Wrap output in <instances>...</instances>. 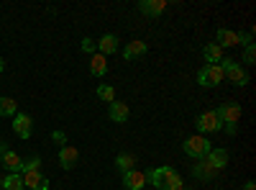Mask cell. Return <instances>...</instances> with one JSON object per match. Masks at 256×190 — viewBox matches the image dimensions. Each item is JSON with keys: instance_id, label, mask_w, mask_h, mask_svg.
I'll return each instance as SVG.
<instances>
[{"instance_id": "cell-1", "label": "cell", "mask_w": 256, "mask_h": 190, "mask_svg": "<svg viewBox=\"0 0 256 190\" xmlns=\"http://www.w3.org/2000/svg\"><path fill=\"white\" fill-rule=\"evenodd\" d=\"M182 149H184V154L187 157H192V159H202L210 149H212V144L205 139V136H190V139H184V144H182Z\"/></svg>"}, {"instance_id": "cell-2", "label": "cell", "mask_w": 256, "mask_h": 190, "mask_svg": "<svg viewBox=\"0 0 256 190\" xmlns=\"http://www.w3.org/2000/svg\"><path fill=\"white\" fill-rule=\"evenodd\" d=\"M218 67L223 70V77H228V80L233 82V85H246V82H248V75L241 70V65H238V62H233V59L223 57Z\"/></svg>"}, {"instance_id": "cell-3", "label": "cell", "mask_w": 256, "mask_h": 190, "mask_svg": "<svg viewBox=\"0 0 256 190\" xmlns=\"http://www.w3.org/2000/svg\"><path fill=\"white\" fill-rule=\"evenodd\" d=\"M195 126H198V131H200V136H202V134L220 131V129H223V121H220L218 111H205V113H200V116L195 118Z\"/></svg>"}, {"instance_id": "cell-4", "label": "cell", "mask_w": 256, "mask_h": 190, "mask_svg": "<svg viewBox=\"0 0 256 190\" xmlns=\"http://www.w3.org/2000/svg\"><path fill=\"white\" fill-rule=\"evenodd\" d=\"M198 82H200L202 88H216V85H220V82H223V70L218 65H205L198 72Z\"/></svg>"}, {"instance_id": "cell-5", "label": "cell", "mask_w": 256, "mask_h": 190, "mask_svg": "<svg viewBox=\"0 0 256 190\" xmlns=\"http://www.w3.org/2000/svg\"><path fill=\"white\" fill-rule=\"evenodd\" d=\"M174 167H169V164H162V167H154V170H148L146 172V180L152 182L156 190H166V182H169V172H172Z\"/></svg>"}, {"instance_id": "cell-6", "label": "cell", "mask_w": 256, "mask_h": 190, "mask_svg": "<svg viewBox=\"0 0 256 190\" xmlns=\"http://www.w3.org/2000/svg\"><path fill=\"white\" fill-rule=\"evenodd\" d=\"M216 111H218L223 126H236L241 121V105L238 103H223L220 108H216Z\"/></svg>"}, {"instance_id": "cell-7", "label": "cell", "mask_w": 256, "mask_h": 190, "mask_svg": "<svg viewBox=\"0 0 256 190\" xmlns=\"http://www.w3.org/2000/svg\"><path fill=\"white\" fill-rule=\"evenodd\" d=\"M202 162L210 167V170L218 172V170H223V167L228 164V152H226V149H216V146H212V149L202 157Z\"/></svg>"}, {"instance_id": "cell-8", "label": "cell", "mask_w": 256, "mask_h": 190, "mask_svg": "<svg viewBox=\"0 0 256 190\" xmlns=\"http://www.w3.org/2000/svg\"><path fill=\"white\" fill-rule=\"evenodd\" d=\"M166 11V0H138V13L148 18H159Z\"/></svg>"}, {"instance_id": "cell-9", "label": "cell", "mask_w": 256, "mask_h": 190, "mask_svg": "<svg viewBox=\"0 0 256 190\" xmlns=\"http://www.w3.org/2000/svg\"><path fill=\"white\" fill-rule=\"evenodd\" d=\"M123 185H126V190H144L146 187V172H141V170L123 172Z\"/></svg>"}, {"instance_id": "cell-10", "label": "cell", "mask_w": 256, "mask_h": 190, "mask_svg": "<svg viewBox=\"0 0 256 190\" xmlns=\"http://www.w3.org/2000/svg\"><path fill=\"white\" fill-rule=\"evenodd\" d=\"M13 131H16L20 139H31V116L16 113V116H13Z\"/></svg>"}, {"instance_id": "cell-11", "label": "cell", "mask_w": 256, "mask_h": 190, "mask_svg": "<svg viewBox=\"0 0 256 190\" xmlns=\"http://www.w3.org/2000/svg\"><path fill=\"white\" fill-rule=\"evenodd\" d=\"M128 116H131V111H128V105H126V103H120V100H113V103H110L108 118H110L113 123H126Z\"/></svg>"}, {"instance_id": "cell-12", "label": "cell", "mask_w": 256, "mask_h": 190, "mask_svg": "<svg viewBox=\"0 0 256 190\" xmlns=\"http://www.w3.org/2000/svg\"><path fill=\"white\" fill-rule=\"evenodd\" d=\"M77 159H80V152L74 149V146H62L59 149V164L64 167V170H72V167H77Z\"/></svg>"}, {"instance_id": "cell-13", "label": "cell", "mask_w": 256, "mask_h": 190, "mask_svg": "<svg viewBox=\"0 0 256 190\" xmlns=\"http://www.w3.org/2000/svg\"><path fill=\"white\" fill-rule=\"evenodd\" d=\"M98 54H102V57H108V54H113V52H118V36L116 34H105V36H100L98 39Z\"/></svg>"}, {"instance_id": "cell-14", "label": "cell", "mask_w": 256, "mask_h": 190, "mask_svg": "<svg viewBox=\"0 0 256 190\" xmlns=\"http://www.w3.org/2000/svg\"><path fill=\"white\" fill-rule=\"evenodd\" d=\"M24 187H28V190H49V180L44 175H38V170H34V172L24 175Z\"/></svg>"}, {"instance_id": "cell-15", "label": "cell", "mask_w": 256, "mask_h": 190, "mask_svg": "<svg viewBox=\"0 0 256 190\" xmlns=\"http://www.w3.org/2000/svg\"><path fill=\"white\" fill-rule=\"evenodd\" d=\"M146 52H148L146 41H128L126 49H123V59H126V62H134L136 57H144Z\"/></svg>"}, {"instance_id": "cell-16", "label": "cell", "mask_w": 256, "mask_h": 190, "mask_svg": "<svg viewBox=\"0 0 256 190\" xmlns=\"http://www.w3.org/2000/svg\"><path fill=\"white\" fill-rule=\"evenodd\" d=\"M216 39H218V47H236L238 44V34L230 31V29H218L216 31Z\"/></svg>"}, {"instance_id": "cell-17", "label": "cell", "mask_w": 256, "mask_h": 190, "mask_svg": "<svg viewBox=\"0 0 256 190\" xmlns=\"http://www.w3.org/2000/svg\"><path fill=\"white\" fill-rule=\"evenodd\" d=\"M90 72H92V77H102L105 72H108V59L95 52L92 59H90Z\"/></svg>"}, {"instance_id": "cell-18", "label": "cell", "mask_w": 256, "mask_h": 190, "mask_svg": "<svg viewBox=\"0 0 256 190\" xmlns=\"http://www.w3.org/2000/svg\"><path fill=\"white\" fill-rule=\"evenodd\" d=\"M3 164H6V170H10V172H20V164H24V159H20L16 152H10V149H6L3 154Z\"/></svg>"}, {"instance_id": "cell-19", "label": "cell", "mask_w": 256, "mask_h": 190, "mask_svg": "<svg viewBox=\"0 0 256 190\" xmlns=\"http://www.w3.org/2000/svg\"><path fill=\"white\" fill-rule=\"evenodd\" d=\"M202 57H205L208 65H218V62L223 59V49H220L218 44H208V47L202 49Z\"/></svg>"}, {"instance_id": "cell-20", "label": "cell", "mask_w": 256, "mask_h": 190, "mask_svg": "<svg viewBox=\"0 0 256 190\" xmlns=\"http://www.w3.org/2000/svg\"><path fill=\"white\" fill-rule=\"evenodd\" d=\"M192 175H195L198 180H205V182H208V180H212L216 170H210V167H208V164L200 159V164H195V167H192Z\"/></svg>"}, {"instance_id": "cell-21", "label": "cell", "mask_w": 256, "mask_h": 190, "mask_svg": "<svg viewBox=\"0 0 256 190\" xmlns=\"http://www.w3.org/2000/svg\"><path fill=\"white\" fill-rule=\"evenodd\" d=\"M3 190H24V177L18 172H10L8 177H3Z\"/></svg>"}, {"instance_id": "cell-22", "label": "cell", "mask_w": 256, "mask_h": 190, "mask_svg": "<svg viewBox=\"0 0 256 190\" xmlns=\"http://www.w3.org/2000/svg\"><path fill=\"white\" fill-rule=\"evenodd\" d=\"M18 113V103L13 98H0V116H16Z\"/></svg>"}, {"instance_id": "cell-23", "label": "cell", "mask_w": 256, "mask_h": 190, "mask_svg": "<svg viewBox=\"0 0 256 190\" xmlns=\"http://www.w3.org/2000/svg\"><path fill=\"white\" fill-rule=\"evenodd\" d=\"M116 164H118V170L128 172V170H134L136 157H134V154H118V157H116Z\"/></svg>"}, {"instance_id": "cell-24", "label": "cell", "mask_w": 256, "mask_h": 190, "mask_svg": "<svg viewBox=\"0 0 256 190\" xmlns=\"http://www.w3.org/2000/svg\"><path fill=\"white\" fill-rule=\"evenodd\" d=\"M98 98L105 100V103H113V100H116V90H113L110 85H100V88H98Z\"/></svg>"}, {"instance_id": "cell-25", "label": "cell", "mask_w": 256, "mask_h": 190, "mask_svg": "<svg viewBox=\"0 0 256 190\" xmlns=\"http://www.w3.org/2000/svg\"><path fill=\"white\" fill-rule=\"evenodd\" d=\"M184 185H182V177H180V172L177 170H172L169 172V182H166V190H182Z\"/></svg>"}, {"instance_id": "cell-26", "label": "cell", "mask_w": 256, "mask_h": 190, "mask_svg": "<svg viewBox=\"0 0 256 190\" xmlns=\"http://www.w3.org/2000/svg\"><path fill=\"white\" fill-rule=\"evenodd\" d=\"M38 164H41V159L38 157H31L28 162H24V164H20V172H34V170H38Z\"/></svg>"}, {"instance_id": "cell-27", "label": "cell", "mask_w": 256, "mask_h": 190, "mask_svg": "<svg viewBox=\"0 0 256 190\" xmlns=\"http://www.w3.org/2000/svg\"><path fill=\"white\" fill-rule=\"evenodd\" d=\"M244 62H246V65H254V62H256V47H254V44H246V49H244Z\"/></svg>"}, {"instance_id": "cell-28", "label": "cell", "mask_w": 256, "mask_h": 190, "mask_svg": "<svg viewBox=\"0 0 256 190\" xmlns=\"http://www.w3.org/2000/svg\"><path fill=\"white\" fill-rule=\"evenodd\" d=\"M82 49L88 52V54H95L98 47H95V41H92V39H82Z\"/></svg>"}, {"instance_id": "cell-29", "label": "cell", "mask_w": 256, "mask_h": 190, "mask_svg": "<svg viewBox=\"0 0 256 190\" xmlns=\"http://www.w3.org/2000/svg\"><path fill=\"white\" fill-rule=\"evenodd\" d=\"M52 139H54L56 144H64V146H67V134H64V131H52Z\"/></svg>"}, {"instance_id": "cell-30", "label": "cell", "mask_w": 256, "mask_h": 190, "mask_svg": "<svg viewBox=\"0 0 256 190\" xmlns=\"http://www.w3.org/2000/svg\"><path fill=\"white\" fill-rule=\"evenodd\" d=\"M244 190H256V182H254V180H248V182L244 185Z\"/></svg>"}, {"instance_id": "cell-31", "label": "cell", "mask_w": 256, "mask_h": 190, "mask_svg": "<svg viewBox=\"0 0 256 190\" xmlns=\"http://www.w3.org/2000/svg\"><path fill=\"white\" fill-rule=\"evenodd\" d=\"M6 70V62H3V57H0V72H3Z\"/></svg>"}, {"instance_id": "cell-32", "label": "cell", "mask_w": 256, "mask_h": 190, "mask_svg": "<svg viewBox=\"0 0 256 190\" xmlns=\"http://www.w3.org/2000/svg\"><path fill=\"white\" fill-rule=\"evenodd\" d=\"M6 152V146H3V141H0V154H3Z\"/></svg>"}, {"instance_id": "cell-33", "label": "cell", "mask_w": 256, "mask_h": 190, "mask_svg": "<svg viewBox=\"0 0 256 190\" xmlns=\"http://www.w3.org/2000/svg\"><path fill=\"white\" fill-rule=\"evenodd\" d=\"M182 190H195V187H182Z\"/></svg>"}, {"instance_id": "cell-34", "label": "cell", "mask_w": 256, "mask_h": 190, "mask_svg": "<svg viewBox=\"0 0 256 190\" xmlns=\"http://www.w3.org/2000/svg\"><path fill=\"white\" fill-rule=\"evenodd\" d=\"M0 187H3V177H0Z\"/></svg>"}]
</instances>
